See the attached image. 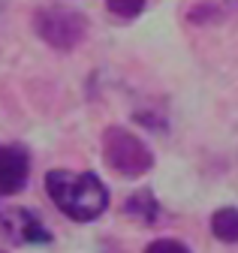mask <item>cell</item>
Here are the masks:
<instances>
[{
    "instance_id": "cell-5",
    "label": "cell",
    "mask_w": 238,
    "mask_h": 253,
    "mask_svg": "<svg viewBox=\"0 0 238 253\" xmlns=\"http://www.w3.org/2000/svg\"><path fill=\"white\" fill-rule=\"evenodd\" d=\"M31 178V154L18 145H0V196H15Z\"/></svg>"
},
{
    "instance_id": "cell-7",
    "label": "cell",
    "mask_w": 238,
    "mask_h": 253,
    "mask_svg": "<svg viewBox=\"0 0 238 253\" xmlns=\"http://www.w3.org/2000/svg\"><path fill=\"white\" fill-rule=\"evenodd\" d=\"M211 235L223 244H238V208L223 205L211 214Z\"/></svg>"
},
{
    "instance_id": "cell-6",
    "label": "cell",
    "mask_w": 238,
    "mask_h": 253,
    "mask_svg": "<svg viewBox=\"0 0 238 253\" xmlns=\"http://www.w3.org/2000/svg\"><path fill=\"white\" fill-rule=\"evenodd\" d=\"M124 214L136 217L139 223H154V220L160 217V202H157V196L148 187H142L124 202Z\"/></svg>"
},
{
    "instance_id": "cell-9",
    "label": "cell",
    "mask_w": 238,
    "mask_h": 253,
    "mask_svg": "<svg viewBox=\"0 0 238 253\" xmlns=\"http://www.w3.org/2000/svg\"><path fill=\"white\" fill-rule=\"evenodd\" d=\"M145 253H190V247L175 241V238H157L145 247Z\"/></svg>"
},
{
    "instance_id": "cell-2",
    "label": "cell",
    "mask_w": 238,
    "mask_h": 253,
    "mask_svg": "<svg viewBox=\"0 0 238 253\" xmlns=\"http://www.w3.org/2000/svg\"><path fill=\"white\" fill-rule=\"evenodd\" d=\"M100 151H103L106 166L121 178L136 181L154 169V151L148 148L142 136H136L127 126H118V124L106 126L100 136Z\"/></svg>"
},
{
    "instance_id": "cell-3",
    "label": "cell",
    "mask_w": 238,
    "mask_h": 253,
    "mask_svg": "<svg viewBox=\"0 0 238 253\" xmlns=\"http://www.w3.org/2000/svg\"><path fill=\"white\" fill-rule=\"evenodd\" d=\"M37 37L54 51H73L87 40V18L73 6H42L34 15Z\"/></svg>"
},
{
    "instance_id": "cell-1",
    "label": "cell",
    "mask_w": 238,
    "mask_h": 253,
    "mask_svg": "<svg viewBox=\"0 0 238 253\" xmlns=\"http://www.w3.org/2000/svg\"><path fill=\"white\" fill-rule=\"evenodd\" d=\"M45 193L51 205L73 223H94L109 211V187L94 172H73V169H51L45 172Z\"/></svg>"
},
{
    "instance_id": "cell-4",
    "label": "cell",
    "mask_w": 238,
    "mask_h": 253,
    "mask_svg": "<svg viewBox=\"0 0 238 253\" xmlns=\"http://www.w3.org/2000/svg\"><path fill=\"white\" fill-rule=\"evenodd\" d=\"M0 235H6L12 244H51V232L31 208H3L0 211Z\"/></svg>"
},
{
    "instance_id": "cell-10",
    "label": "cell",
    "mask_w": 238,
    "mask_h": 253,
    "mask_svg": "<svg viewBox=\"0 0 238 253\" xmlns=\"http://www.w3.org/2000/svg\"><path fill=\"white\" fill-rule=\"evenodd\" d=\"M0 253H3V250H0Z\"/></svg>"
},
{
    "instance_id": "cell-8",
    "label": "cell",
    "mask_w": 238,
    "mask_h": 253,
    "mask_svg": "<svg viewBox=\"0 0 238 253\" xmlns=\"http://www.w3.org/2000/svg\"><path fill=\"white\" fill-rule=\"evenodd\" d=\"M145 3L148 0H106V9L112 15H118V18L130 21V18H139L145 12Z\"/></svg>"
}]
</instances>
